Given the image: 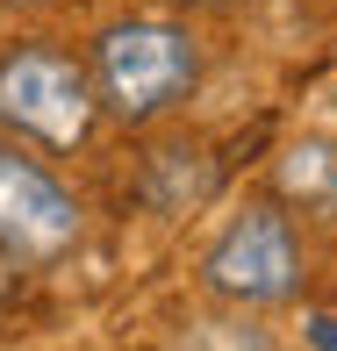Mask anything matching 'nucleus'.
<instances>
[{
  "label": "nucleus",
  "mask_w": 337,
  "mask_h": 351,
  "mask_svg": "<svg viewBox=\"0 0 337 351\" xmlns=\"http://www.w3.org/2000/svg\"><path fill=\"white\" fill-rule=\"evenodd\" d=\"M93 79H101V101L115 108L122 122H158L165 108H180L201 79V43L187 36L180 22H151V14H130V22L101 29L93 43Z\"/></svg>",
  "instance_id": "f257e3e1"
},
{
  "label": "nucleus",
  "mask_w": 337,
  "mask_h": 351,
  "mask_svg": "<svg viewBox=\"0 0 337 351\" xmlns=\"http://www.w3.org/2000/svg\"><path fill=\"white\" fill-rule=\"evenodd\" d=\"M93 79L72 65L65 51H43V43H22V51L0 58V122L51 151H72V143L93 136Z\"/></svg>",
  "instance_id": "f03ea898"
},
{
  "label": "nucleus",
  "mask_w": 337,
  "mask_h": 351,
  "mask_svg": "<svg viewBox=\"0 0 337 351\" xmlns=\"http://www.w3.org/2000/svg\"><path fill=\"white\" fill-rule=\"evenodd\" d=\"M208 287L222 301H244V308H272V301H294L301 294V244H294V222L280 208H244L230 230L216 237L208 251Z\"/></svg>",
  "instance_id": "7ed1b4c3"
},
{
  "label": "nucleus",
  "mask_w": 337,
  "mask_h": 351,
  "mask_svg": "<svg viewBox=\"0 0 337 351\" xmlns=\"http://www.w3.org/2000/svg\"><path fill=\"white\" fill-rule=\"evenodd\" d=\"M79 244V201L65 180L36 165L29 151L0 143V258L51 265Z\"/></svg>",
  "instance_id": "20e7f679"
},
{
  "label": "nucleus",
  "mask_w": 337,
  "mask_h": 351,
  "mask_svg": "<svg viewBox=\"0 0 337 351\" xmlns=\"http://www.w3.org/2000/svg\"><path fill=\"white\" fill-rule=\"evenodd\" d=\"M280 194L294 208L337 222V143L330 136H301V143L280 151Z\"/></svg>",
  "instance_id": "39448f33"
},
{
  "label": "nucleus",
  "mask_w": 337,
  "mask_h": 351,
  "mask_svg": "<svg viewBox=\"0 0 337 351\" xmlns=\"http://www.w3.org/2000/svg\"><path fill=\"white\" fill-rule=\"evenodd\" d=\"M180 351H272L251 323H208V330H194Z\"/></svg>",
  "instance_id": "423d86ee"
},
{
  "label": "nucleus",
  "mask_w": 337,
  "mask_h": 351,
  "mask_svg": "<svg viewBox=\"0 0 337 351\" xmlns=\"http://www.w3.org/2000/svg\"><path fill=\"white\" fill-rule=\"evenodd\" d=\"M0 8H29V0H0Z\"/></svg>",
  "instance_id": "0eeeda50"
}]
</instances>
